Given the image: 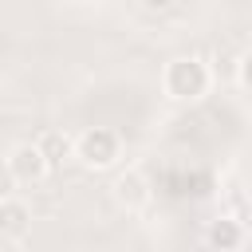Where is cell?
Wrapping results in <instances>:
<instances>
[{"instance_id": "cell-4", "label": "cell", "mask_w": 252, "mask_h": 252, "mask_svg": "<svg viewBox=\"0 0 252 252\" xmlns=\"http://www.w3.org/2000/svg\"><path fill=\"white\" fill-rule=\"evenodd\" d=\"M114 201L126 209V213H138L150 205V181L142 169H122L114 177Z\"/></svg>"}, {"instance_id": "cell-5", "label": "cell", "mask_w": 252, "mask_h": 252, "mask_svg": "<svg viewBox=\"0 0 252 252\" xmlns=\"http://www.w3.org/2000/svg\"><path fill=\"white\" fill-rule=\"evenodd\" d=\"M0 232H4L8 240H24V236L32 232V205L20 201L16 193H8V197L0 201Z\"/></svg>"}, {"instance_id": "cell-10", "label": "cell", "mask_w": 252, "mask_h": 252, "mask_svg": "<svg viewBox=\"0 0 252 252\" xmlns=\"http://www.w3.org/2000/svg\"><path fill=\"white\" fill-rule=\"evenodd\" d=\"M67 4H79V8H94V4H102V0H67Z\"/></svg>"}, {"instance_id": "cell-7", "label": "cell", "mask_w": 252, "mask_h": 252, "mask_svg": "<svg viewBox=\"0 0 252 252\" xmlns=\"http://www.w3.org/2000/svg\"><path fill=\"white\" fill-rule=\"evenodd\" d=\"M39 146H43V154L51 158V165H59V161H67V154L75 158V142H67V138H59V134H43V138H39Z\"/></svg>"}, {"instance_id": "cell-8", "label": "cell", "mask_w": 252, "mask_h": 252, "mask_svg": "<svg viewBox=\"0 0 252 252\" xmlns=\"http://www.w3.org/2000/svg\"><path fill=\"white\" fill-rule=\"evenodd\" d=\"M236 79H240L244 91H252V47L240 55V63H236Z\"/></svg>"}, {"instance_id": "cell-2", "label": "cell", "mask_w": 252, "mask_h": 252, "mask_svg": "<svg viewBox=\"0 0 252 252\" xmlns=\"http://www.w3.org/2000/svg\"><path fill=\"white\" fill-rule=\"evenodd\" d=\"M122 158V138L110 126H87L75 134V161L87 169H110Z\"/></svg>"}, {"instance_id": "cell-9", "label": "cell", "mask_w": 252, "mask_h": 252, "mask_svg": "<svg viewBox=\"0 0 252 252\" xmlns=\"http://www.w3.org/2000/svg\"><path fill=\"white\" fill-rule=\"evenodd\" d=\"M142 4H146V8H150V12H165V8H169V4H173V0H142Z\"/></svg>"}, {"instance_id": "cell-6", "label": "cell", "mask_w": 252, "mask_h": 252, "mask_svg": "<svg viewBox=\"0 0 252 252\" xmlns=\"http://www.w3.org/2000/svg\"><path fill=\"white\" fill-rule=\"evenodd\" d=\"M205 244L213 252H240L244 248V224L236 217H213L205 228Z\"/></svg>"}, {"instance_id": "cell-1", "label": "cell", "mask_w": 252, "mask_h": 252, "mask_svg": "<svg viewBox=\"0 0 252 252\" xmlns=\"http://www.w3.org/2000/svg\"><path fill=\"white\" fill-rule=\"evenodd\" d=\"M213 87V71L201 55H173L161 67V91L173 102H201Z\"/></svg>"}, {"instance_id": "cell-3", "label": "cell", "mask_w": 252, "mask_h": 252, "mask_svg": "<svg viewBox=\"0 0 252 252\" xmlns=\"http://www.w3.org/2000/svg\"><path fill=\"white\" fill-rule=\"evenodd\" d=\"M4 165H8V177L16 185H39L51 173V158L43 154L39 142H16L4 158Z\"/></svg>"}]
</instances>
